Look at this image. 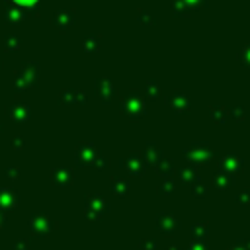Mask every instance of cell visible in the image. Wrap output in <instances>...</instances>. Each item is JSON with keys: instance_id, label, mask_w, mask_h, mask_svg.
Wrapping results in <instances>:
<instances>
[{"instance_id": "obj_1", "label": "cell", "mask_w": 250, "mask_h": 250, "mask_svg": "<svg viewBox=\"0 0 250 250\" xmlns=\"http://www.w3.org/2000/svg\"><path fill=\"white\" fill-rule=\"evenodd\" d=\"M20 2H27V0H20Z\"/></svg>"}]
</instances>
